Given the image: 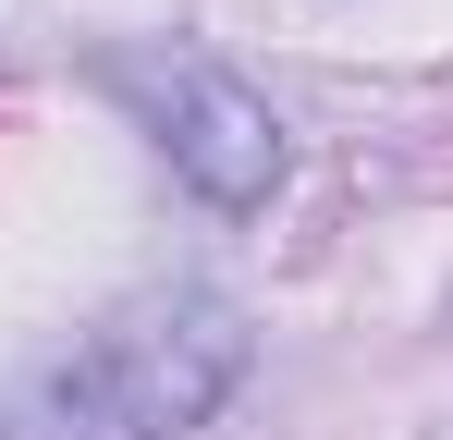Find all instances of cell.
<instances>
[{
	"label": "cell",
	"instance_id": "cell-2",
	"mask_svg": "<svg viewBox=\"0 0 453 440\" xmlns=\"http://www.w3.org/2000/svg\"><path fill=\"white\" fill-rule=\"evenodd\" d=\"M98 86L172 147V171H184L209 209H257V196L282 184V123H270V98H257L245 73L196 62V49H111Z\"/></svg>",
	"mask_w": 453,
	"mask_h": 440
},
{
	"label": "cell",
	"instance_id": "cell-1",
	"mask_svg": "<svg viewBox=\"0 0 453 440\" xmlns=\"http://www.w3.org/2000/svg\"><path fill=\"white\" fill-rule=\"evenodd\" d=\"M233 379H245V318L209 293H172L86 330L74 355L0 379V440H184L221 416Z\"/></svg>",
	"mask_w": 453,
	"mask_h": 440
}]
</instances>
